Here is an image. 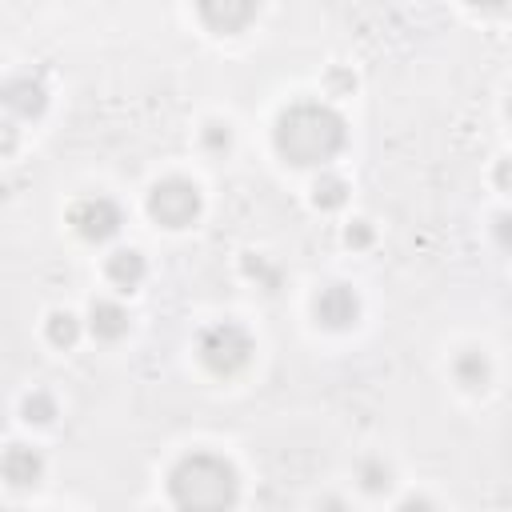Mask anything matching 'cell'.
Masks as SVG:
<instances>
[{
  "mask_svg": "<svg viewBox=\"0 0 512 512\" xmlns=\"http://www.w3.org/2000/svg\"><path fill=\"white\" fill-rule=\"evenodd\" d=\"M508 120H512V100H508Z\"/></svg>",
  "mask_w": 512,
  "mask_h": 512,
  "instance_id": "603a6c76",
  "label": "cell"
},
{
  "mask_svg": "<svg viewBox=\"0 0 512 512\" xmlns=\"http://www.w3.org/2000/svg\"><path fill=\"white\" fill-rule=\"evenodd\" d=\"M228 124H208L204 128V148H212V152H224L228 148Z\"/></svg>",
  "mask_w": 512,
  "mask_h": 512,
  "instance_id": "ac0fdd59",
  "label": "cell"
},
{
  "mask_svg": "<svg viewBox=\"0 0 512 512\" xmlns=\"http://www.w3.org/2000/svg\"><path fill=\"white\" fill-rule=\"evenodd\" d=\"M168 500L176 512H232L240 500V472L228 456L196 448L172 464Z\"/></svg>",
  "mask_w": 512,
  "mask_h": 512,
  "instance_id": "7a4b0ae2",
  "label": "cell"
},
{
  "mask_svg": "<svg viewBox=\"0 0 512 512\" xmlns=\"http://www.w3.org/2000/svg\"><path fill=\"white\" fill-rule=\"evenodd\" d=\"M492 232H496V244H500L504 252H512V212H500L496 224H492Z\"/></svg>",
  "mask_w": 512,
  "mask_h": 512,
  "instance_id": "d6986e66",
  "label": "cell"
},
{
  "mask_svg": "<svg viewBox=\"0 0 512 512\" xmlns=\"http://www.w3.org/2000/svg\"><path fill=\"white\" fill-rule=\"evenodd\" d=\"M144 276H148V264H144V256L136 248H120V252L108 256V280L120 292H136L144 284Z\"/></svg>",
  "mask_w": 512,
  "mask_h": 512,
  "instance_id": "30bf717a",
  "label": "cell"
},
{
  "mask_svg": "<svg viewBox=\"0 0 512 512\" xmlns=\"http://www.w3.org/2000/svg\"><path fill=\"white\" fill-rule=\"evenodd\" d=\"M4 104L16 112V116H40L44 112V104H48V92H44V84L36 80V76H12L8 84H4Z\"/></svg>",
  "mask_w": 512,
  "mask_h": 512,
  "instance_id": "9c48e42d",
  "label": "cell"
},
{
  "mask_svg": "<svg viewBox=\"0 0 512 512\" xmlns=\"http://www.w3.org/2000/svg\"><path fill=\"white\" fill-rule=\"evenodd\" d=\"M88 328L96 340H120L128 332V312L116 300H92L88 308Z\"/></svg>",
  "mask_w": 512,
  "mask_h": 512,
  "instance_id": "8fae6325",
  "label": "cell"
},
{
  "mask_svg": "<svg viewBox=\"0 0 512 512\" xmlns=\"http://www.w3.org/2000/svg\"><path fill=\"white\" fill-rule=\"evenodd\" d=\"M344 240H348L352 248H368V244H372V224H368V220H352L348 232H344Z\"/></svg>",
  "mask_w": 512,
  "mask_h": 512,
  "instance_id": "e0dca14e",
  "label": "cell"
},
{
  "mask_svg": "<svg viewBox=\"0 0 512 512\" xmlns=\"http://www.w3.org/2000/svg\"><path fill=\"white\" fill-rule=\"evenodd\" d=\"M312 312H316V320H320L324 328L340 332V328H352V324H356V316H360V296H356L348 284H328V288L316 292Z\"/></svg>",
  "mask_w": 512,
  "mask_h": 512,
  "instance_id": "8992f818",
  "label": "cell"
},
{
  "mask_svg": "<svg viewBox=\"0 0 512 512\" xmlns=\"http://www.w3.org/2000/svg\"><path fill=\"white\" fill-rule=\"evenodd\" d=\"M196 356H200V364H204L212 376H232V372H240V368L252 360V336H248V328L236 324V320L208 324V328L200 332Z\"/></svg>",
  "mask_w": 512,
  "mask_h": 512,
  "instance_id": "3957f363",
  "label": "cell"
},
{
  "mask_svg": "<svg viewBox=\"0 0 512 512\" xmlns=\"http://www.w3.org/2000/svg\"><path fill=\"white\" fill-rule=\"evenodd\" d=\"M348 144L344 116L324 100H296L276 116L272 148L292 168H324Z\"/></svg>",
  "mask_w": 512,
  "mask_h": 512,
  "instance_id": "6da1fadb",
  "label": "cell"
},
{
  "mask_svg": "<svg viewBox=\"0 0 512 512\" xmlns=\"http://www.w3.org/2000/svg\"><path fill=\"white\" fill-rule=\"evenodd\" d=\"M452 376H456V384H460V388H468V392H480V388L488 384V376H492V368H488V356H484V352H476V348L460 352V356L452 360Z\"/></svg>",
  "mask_w": 512,
  "mask_h": 512,
  "instance_id": "7c38bea8",
  "label": "cell"
},
{
  "mask_svg": "<svg viewBox=\"0 0 512 512\" xmlns=\"http://www.w3.org/2000/svg\"><path fill=\"white\" fill-rule=\"evenodd\" d=\"M356 476H360V488H364V492H372V496L392 488V468H388L384 460H364Z\"/></svg>",
  "mask_w": 512,
  "mask_h": 512,
  "instance_id": "9a60e30c",
  "label": "cell"
},
{
  "mask_svg": "<svg viewBox=\"0 0 512 512\" xmlns=\"http://www.w3.org/2000/svg\"><path fill=\"white\" fill-rule=\"evenodd\" d=\"M492 180H496V188H500V192H512V156H504V160L496 164Z\"/></svg>",
  "mask_w": 512,
  "mask_h": 512,
  "instance_id": "ffe728a7",
  "label": "cell"
},
{
  "mask_svg": "<svg viewBox=\"0 0 512 512\" xmlns=\"http://www.w3.org/2000/svg\"><path fill=\"white\" fill-rule=\"evenodd\" d=\"M76 336H80V320H76L72 312H52V316H48V340H52L56 348H72Z\"/></svg>",
  "mask_w": 512,
  "mask_h": 512,
  "instance_id": "5bb4252c",
  "label": "cell"
},
{
  "mask_svg": "<svg viewBox=\"0 0 512 512\" xmlns=\"http://www.w3.org/2000/svg\"><path fill=\"white\" fill-rule=\"evenodd\" d=\"M4 480L12 488H36L44 480V456L28 444H12L4 452Z\"/></svg>",
  "mask_w": 512,
  "mask_h": 512,
  "instance_id": "52a82bcc",
  "label": "cell"
},
{
  "mask_svg": "<svg viewBox=\"0 0 512 512\" xmlns=\"http://www.w3.org/2000/svg\"><path fill=\"white\" fill-rule=\"evenodd\" d=\"M200 20L220 32V36H236L240 28H248L256 20V4H240V0H224V4H200Z\"/></svg>",
  "mask_w": 512,
  "mask_h": 512,
  "instance_id": "ba28073f",
  "label": "cell"
},
{
  "mask_svg": "<svg viewBox=\"0 0 512 512\" xmlns=\"http://www.w3.org/2000/svg\"><path fill=\"white\" fill-rule=\"evenodd\" d=\"M56 416V400L48 396V392H32L28 400H24V420H36V424H48Z\"/></svg>",
  "mask_w": 512,
  "mask_h": 512,
  "instance_id": "2e32d148",
  "label": "cell"
},
{
  "mask_svg": "<svg viewBox=\"0 0 512 512\" xmlns=\"http://www.w3.org/2000/svg\"><path fill=\"white\" fill-rule=\"evenodd\" d=\"M68 220H72L76 236H84V240H92V244H104V240H112V236L120 232L124 212H120V204H116L112 196H84V200L72 204Z\"/></svg>",
  "mask_w": 512,
  "mask_h": 512,
  "instance_id": "5b68a950",
  "label": "cell"
},
{
  "mask_svg": "<svg viewBox=\"0 0 512 512\" xmlns=\"http://www.w3.org/2000/svg\"><path fill=\"white\" fill-rule=\"evenodd\" d=\"M344 200H348V184H344L340 176H332V172L316 176V184H312V204H316V208L332 212V208H340Z\"/></svg>",
  "mask_w": 512,
  "mask_h": 512,
  "instance_id": "4fadbf2b",
  "label": "cell"
},
{
  "mask_svg": "<svg viewBox=\"0 0 512 512\" xmlns=\"http://www.w3.org/2000/svg\"><path fill=\"white\" fill-rule=\"evenodd\" d=\"M396 512H436V504H432L428 496H404V500L396 504Z\"/></svg>",
  "mask_w": 512,
  "mask_h": 512,
  "instance_id": "44dd1931",
  "label": "cell"
},
{
  "mask_svg": "<svg viewBox=\"0 0 512 512\" xmlns=\"http://www.w3.org/2000/svg\"><path fill=\"white\" fill-rule=\"evenodd\" d=\"M320 512H348V504H344V500H336V496H328V500L320 504Z\"/></svg>",
  "mask_w": 512,
  "mask_h": 512,
  "instance_id": "7402d4cb",
  "label": "cell"
},
{
  "mask_svg": "<svg viewBox=\"0 0 512 512\" xmlns=\"http://www.w3.org/2000/svg\"><path fill=\"white\" fill-rule=\"evenodd\" d=\"M200 208H204L200 188L184 176H168V180L152 184V192H148V216L160 228H188L200 216Z\"/></svg>",
  "mask_w": 512,
  "mask_h": 512,
  "instance_id": "277c9868",
  "label": "cell"
}]
</instances>
